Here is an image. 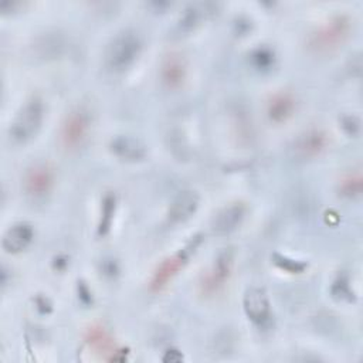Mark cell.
I'll return each mask as SVG.
<instances>
[{
	"mask_svg": "<svg viewBox=\"0 0 363 363\" xmlns=\"http://www.w3.org/2000/svg\"><path fill=\"white\" fill-rule=\"evenodd\" d=\"M352 33L353 18L345 13H337L328 17L311 31L306 47L315 55H332L349 41Z\"/></svg>",
	"mask_w": 363,
	"mask_h": 363,
	"instance_id": "obj_1",
	"label": "cell"
},
{
	"mask_svg": "<svg viewBox=\"0 0 363 363\" xmlns=\"http://www.w3.org/2000/svg\"><path fill=\"white\" fill-rule=\"evenodd\" d=\"M44 121V104L38 96H31L18 109L9 128V136L16 143H27L40 130Z\"/></svg>",
	"mask_w": 363,
	"mask_h": 363,
	"instance_id": "obj_2",
	"label": "cell"
},
{
	"mask_svg": "<svg viewBox=\"0 0 363 363\" xmlns=\"http://www.w3.org/2000/svg\"><path fill=\"white\" fill-rule=\"evenodd\" d=\"M92 118L86 108L77 106L71 109L61 122L58 140L64 150L77 152L86 142L91 132Z\"/></svg>",
	"mask_w": 363,
	"mask_h": 363,
	"instance_id": "obj_3",
	"label": "cell"
},
{
	"mask_svg": "<svg viewBox=\"0 0 363 363\" xmlns=\"http://www.w3.org/2000/svg\"><path fill=\"white\" fill-rule=\"evenodd\" d=\"M140 51V37L130 30L122 31L109 43L105 52V64L111 71L122 72L138 60Z\"/></svg>",
	"mask_w": 363,
	"mask_h": 363,
	"instance_id": "obj_4",
	"label": "cell"
},
{
	"mask_svg": "<svg viewBox=\"0 0 363 363\" xmlns=\"http://www.w3.org/2000/svg\"><path fill=\"white\" fill-rule=\"evenodd\" d=\"M201 242V237L196 235L193 237L184 247L179 248L176 252L172 255L166 257L153 271L150 281H149V288L152 292H160L164 289L173 278L186 267L189 262L190 257L194 254L197 247Z\"/></svg>",
	"mask_w": 363,
	"mask_h": 363,
	"instance_id": "obj_5",
	"label": "cell"
},
{
	"mask_svg": "<svg viewBox=\"0 0 363 363\" xmlns=\"http://www.w3.org/2000/svg\"><path fill=\"white\" fill-rule=\"evenodd\" d=\"M234 257L235 254L233 248H224L217 254L211 267L200 281V291L203 295H216L225 286L234 269Z\"/></svg>",
	"mask_w": 363,
	"mask_h": 363,
	"instance_id": "obj_6",
	"label": "cell"
},
{
	"mask_svg": "<svg viewBox=\"0 0 363 363\" xmlns=\"http://www.w3.org/2000/svg\"><path fill=\"white\" fill-rule=\"evenodd\" d=\"M55 170L48 162L33 163L23 176V189L34 200L47 197L55 186Z\"/></svg>",
	"mask_w": 363,
	"mask_h": 363,
	"instance_id": "obj_7",
	"label": "cell"
},
{
	"mask_svg": "<svg viewBox=\"0 0 363 363\" xmlns=\"http://www.w3.org/2000/svg\"><path fill=\"white\" fill-rule=\"evenodd\" d=\"M329 139L323 129L309 128L303 130L292 145V153L298 160H312L319 157L328 147Z\"/></svg>",
	"mask_w": 363,
	"mask_h": 363,
	"instance_id": "obj_8",
	"label": "cell"
},
{
	"mask_svg": "<svg viewBox=\"0 0 363 363\" xmlns=\"http://www.w3.org/2000/svg\"><path fill=\"white\" fill-rule=\"evenodd\" d=\"M160 82L169 91L180 89L187 79V62L179 52L167 54L160 64Z\"/></svg>",
	"mask_w": 363,
	"mask_h": 363,
	"instance_id": "obj_9",
	"label": "cell"
},
{
	"mask_svg": "<svg viewBox=\"0 0 363 363\" xmlns=\"http://www.w3.org/2000/svg\"><path fill=\"white\" fill-rule=\"evenodd\" d=\"M247 206L242 201H234L224 206L213 218V231L218 235H225L235 231L244 221Z\"/></svg>",
	"mask_w": 363,
	"mask_h": 363,
	"instance_id": "obj_10",
	"label": "cell"
},
{
	"mask_svg": "<svg viewBox=\"0 0 363 363\" xmlns=\"http://www.w3.org/2000/svg\"><path fill=\"white\" fill-rule=\"evenodd\" d=\"M200 197L193 190L180 191L167 210V220L172 224H179L187 221L199 208Z\"/></svg>",
	"mask_w": 363,
	"mask_h": 363,
	"instance_id": "obj_11",
	"label": "cell"
},
{
	"mask_svg": "<svg viewBox=\"0 0 363 363\" xmlns=\"http://www.w3.org/2000/svg\"><path fill=\"white\" fill-rule=\"evenodd\" d=\"M296 111V98L288 91H278L267 102V116L274 123H284L294 116Z\"/></svg>",
	"mask_w": 363,
	"mask_h": 363,
	"instance_id": "obj_12",
	"label": "cell"
},
{
	"mask_svg": "<svg viewBox=\"0 0 363 363\" xmlns=\"http://www.w3.org/2000/svg\"><path fill=\"white\" fill-rule=\"evenodd\" d=\"M34 238V230L27 223H16L10 225L1 238V247L9 254H18L24 251Z\"/></svg>",
	"mask_w": 363,
	"mask_h": 363,
	"instance_id": "obj_13",
	"label": "cell"
},
{
	"mask_svg": "<svg viewBox=\"0 0 363 363\" xmlns=\"http://www.w3.org/2000/svg\"><path fill=\"white\" fill-rule=\"evenodd\" d=\"M245 315L254 323H264L269 318V299L262 288H250L244 295Z\"/></svg>",
	"mask_w": 363,
	"mask_h": 363,
	"instance_id": "obj_14",
	"label": "cell"
},
{
	"mask_svg": "<svg viewBox=\"0 0 363 363\" xmlns=\"http://www.w3.org/2000/svg\"><path fill=\"white\" fill-rule=\"evenodd\" d=\"M337 191L342 197L354 200L362 196L363 191V177L360 170H352L342 176L337 184Z\"/></svg>",
	"mask_w": 363,
	"mask_h": 363,
	"instance_id": "obj_15",
	"label": "cell"
},
{
	"mask_svg": "<svg viewBox=\"0 0 363 363\" xmlns=\"http://www.w3.org/2000/svg\"><path fill=\"white\" fill-rule=\"evenodd\" d=\"M112 150L122 159L138 160L145 156V147L135 139L121 136L112 142Z\"/></svg>",
	"mask_w": 363,
	"mask_h": 363,
	"instance_id": "obj_16",
	"label": "cell"
},
{
	"mask_svg": "<svg viewBox=\"0 0 363 363\" xmlns=\"http://www.w3.org/2000/svg\"><path fill=\"white\" fill-rule=\"evenodd\" d=\"M85 339L89 343V346L94 347L95 350L113 353V350H112L113 342H112L111 336L108 335V332L102 326H91L86 330Z\"/></svg>",
	"mask_w": 363,
	"mask_h": 363,
	"instance_id": "obj_17",
	"label": "cell"
}]
</instances>
